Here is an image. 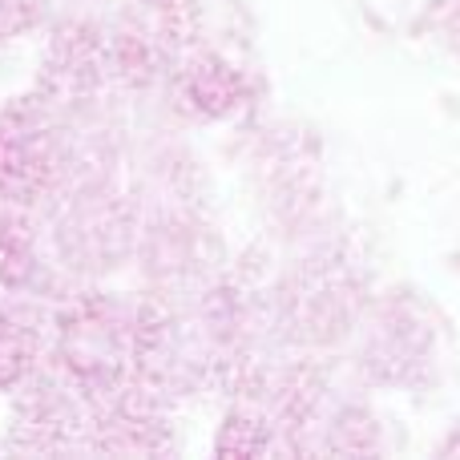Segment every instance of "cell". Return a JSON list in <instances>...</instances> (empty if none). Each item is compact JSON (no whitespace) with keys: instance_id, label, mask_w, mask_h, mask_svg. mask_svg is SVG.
I'll return each mask as SVG.
<instances>
[{"instance_id":"6da1fadb","label":"cell","mask_w":460,"mask_h":460,"mask_svg":"<svg viewBox=\"0 0 460 460\" xmlns=\"http://www.w3.org/2000/svg\"><path fill=\"white\" fill-rule=\"evenodd\" d=\"M21 356H24V340L21 335H8V327H0V384L16 376Z\"/></svg>"}]
</instances>
